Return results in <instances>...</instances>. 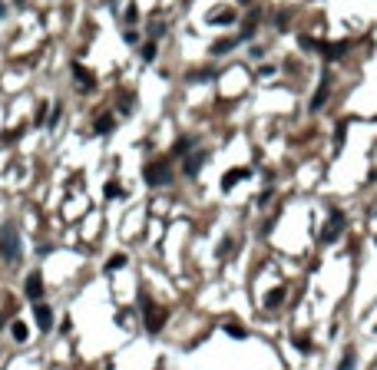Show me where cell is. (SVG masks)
I'll return each mask as SVG.
<instances>
[{"mask_svg": "<svg viewBox=\"0 0 377 370\" xmlns=\"http://www.w3.org/2000/svg\"><path fill=\"white\" fill-rule=\"evenodd\" d=\"M0 255H3V261H20V235L13 231V225L0 231Z\"/></svg>", "mask_w": 377, "mask_h": 370, "instance_id": "6da1fadb", "label": "cell"}, {"mask_svg": "<svg viewBox=\"0 0 377 370\" xmlns=\"http://www.w3.org/2000/svg\"><path fill=\"white\" fill-rule=\"evenodd\" d=\"M143 175H146V182H149V185H166V182H172V172H169V159L149 162V165L143 169Z\"/></svg>", "mask_w": 377, "mask_h": 370, "instance_id": "7a4b0ae2", "label": "cell"}, {"mask_svg": "<svg viewBox=\"0 0 377 370\" xmlns=\"http://www.w3.org/2000/svg\"><path fill=\"white\" fill-rule=\"evenodd\" d=\"M23 291H27V297H30L34 304H40V297H43V278H40V271L27 274V284H23Z\"/></svg>", "mask_w": 377, "mask_h": 370, "instance_id": "3957f363", "label": "cell"}, {"mask_svg": "<svg viewBox=\"0 0 377 370\" xmlns=\"http://www.w3.org/2000/svg\"><path fill=\"white\" fill-rule=\"evenodd\" d=\"M341 228H344V212H338V208H334L331 218H328V225H324V235H321V238L324 241L338 238V235H341Z\"/></svg>", "mask_w": 377, "mask_h": 370, "instance_id": "277c9868", "label": "cell"}, {"mask_svg": "<svg viewBox=\"0 0 377 370\" xmlns=\"http://www.w3.org/2000/svg\"><path fill=\"white\" fill-rule=\"evenodd\" d=\"M162 324H166V311H162V307H155V304H146V327L155 334Z\"/></svg>", "mask_w": 377, "mask_h": 370, "instance_id": "5b68a950", "label": "cell"}, {"mask_svg": "<svg viewBox=\"0 0 377 370\" xmlns=\"http://www.w3.org/2000/svg\"><path fill=\"white\" fill-rule=\"evenodd\" d=\"M73 76H76V86L83 89V93H89V89L96 86V76L89 73L86 66H79V63H73Z\"/></svg>", "mask_w": 377, "mask_h": 370, "instance_id": "8992f818", "label": "cell"}, {"mask_svg": "<svg viewBox=\"0 0 377 370\" xmlns=\"http://www.w3.org/2000/svg\"><path fill=\"white\" fill-rule=\"evenodd\" d=\"M301 46H318L324 56H341L347 50V43H314V40H304V37H301Z\"/></svg>", "mask_w": 377, "mask_h": 370, "instance_id": "52a82bcc", "label": "cell"}, {"mask_svg": "<svg viewBox=\"0 0 377 370\" xmlns=\"http://www.w3.org/2000/svg\"><path fill=\"white\" fill-rule=\"evenodd\" d=\"M34 317H37V324H40V331H50V327H53V311L46 304H34Z\"/></svg>", "mask_w": 377, "mask_h": 370, "instance_id": "ba28073f", "label": "cell"}, {"mask_svg": "<svg viewBox=\"0 0 377 370\" xmlns=\"http://www.w3.org/2000/svg\"><path fill=\"white\" fill-rule=\"evenodd\" d=\"M205 165V152H188L186 155V175H195Z\"/></svg>", "mask_w": 377, "mask_h": 370, "instance_id": "9c48e42d", "label": "cell"}, {"mask_svg": "<svg viewBox=\"0 0 377 370\" xmlns=\"http://www.w3.org/2000/svg\"><path fill=\"white\" fill-rule=\"evenodd\" d=\"M113 122H116V119H113L110 112H106V116H100V119H96L93 132H96V136H110V132H113Z\"/></svg>", "mask_w": 377, "mask_h": 370, "instance_id": "30bf717a", "label": "cell"}, {"mask_svg": "<svg viewBox=\"0 0 377 370\" xmlns=\"http://www.w3.org/2000/svg\"><path fill=\"white\" fill-rule=\"evenodd\" d=\"M324 93H328V76H321V86H318V93H314V99H311V109H314V112L324 106Z\"/></svg>", "mask_w": 377, "mask_h": 370, "instance_id": "8fae6325", "label": "cell"}, {"mask_svg": "<svg viewBox=\"0 0 377 370\" xmlns=\"http://www.w3.org/2000/svg\"><path fill=\"white\" fill-rule=\"evenodd\" d=\"M242 175H248V169H232V172H228V175H225V179H222V188H232V185L238 182Z\"/></svg>", "mask_w": 377, "mask_h": 370, "instance_id": "7c38bea8", "label": "cell"}, {"mask_svg": "<svg viewBox=\"0 0 377 370\" xmlns=\"http://www.w3.org/2000/svg\"><path fill=\"white\" fill-rule=\"evenodd\" d=\"M139 56H143L146 63H152V60H155V43H143V50H139Z\"/></svg>", "mask_w": 377, "mask_h": 370, "instance_id": "4fadbf2b", "label": "cell"}, {"mask_svg": "<svg viewBox=\"0 0 377 370\" xmlns=\"http://www.w3.org/2000/svg\"><path fill=\"white\" fill-rule=\"evenodd\" d=\"M126 264V255H113L110 261H106V271H116V268H122Z\"/></svg>", "mask_w": 377, "mask_h": 370, "instance_id": "5bb4252c", "label": "cell"}, {"mask_svg": "<svg viewBox=\"0 0 377 370\" xmlns=\"http://www.w3.org/2000/svg\"><path fill=\"white\" fill-rule=\"evenodd\" d=\"M209 20L212 23H215V20H225V23H228V20H235V13L232 10H215V13H209Z\"/></svg>", "mask_w": 377, "mask_h": 370, "instance_id": "9a60e30c", "label": "cell"}, {"mask_svg": "<svg viewBox=\"0 0 377 370\" xmlns=\"http://www.w3.org/2000/svg\"><path fill=\"white\" fill-rule=\"evenodd\" d=\"M338 370H354V350H347V354H344V360L338 364Z\"/></svg>", "mask_w": 377, "mask_h": 370, "instance_id": "2e32d148", "label": "cell"}, {"mask_svg": "<svg viewBox=\"0 0 377 370\" xmlns=\"http://www.w3.org/2000/svg\"><path fill=\"white\" fill-rule=\"evenodd\" d=\"M10 331H13V340H27V324H20V321H17Z\"/></svg>", "mask_w": 377, "mask_h": 370, "instance_id": "e0dca14e", "label": "cell"}, {"mask_svg": "<svg viewBox=\"0 0 377 370\" xmlns=\"http://www.w3.org/2000/svg\"><path fill=\"white\" fill-rule=\"evenodd\" d=\"M232 43H238L235 37H232V40H219V43L212 46V53H225V50H228V46H232Z\"/></svg>", "mask_w": 377, "mask_h": 370, "instance_id": "ac0fdd59", "label": "cell"}, {"mask_svg": "<svg viewBox=\"0 0 377 370\" xmlns=\"http://www.w3.org/2000/svg\"><path fill=\"white\" fill-rule=\"evenodd\" d=\"M281 297H285V291H281V288H278V291H271V294H268V307H278V304H281Z\"/></svg>", "mask_w": 377, "mask_h": 370, "instance_id": "d6986e66", "label": "cell"}, {"mask_svg": "<svg viewBox=\"0 0 377 370\" xmlns=\"http://www.w3.org/2000/svg\"><path fill=\"white\" fill-rule=\"evenodd\" d=\"M116 195H122V188L116 182H110V185H106V198H116Z\"/></svg>", "mask_w": 377, "mask_h": 370, "instance_id": "ffe728a7", "label": "cell"}, {"mask_svg": "<svg viewBox=\"0 0 377 370\" xmlns=\"http://www.w3.org/2000/svg\"><path fill=\"white\" fill-rule=\"evenodd\" d=\"M225 331H228V334H232V337H245V331L238 324H225Z\"/></svg>", "mask_w": 377, "mask_h": 370, "instance_id": "44dd1931", "label": "cell"}, {"mask_svg": "<svg viewBox=\"0 0 377 370\" xmlns=\"http://www.w3.org/2000/svg\"><path fill=\"white\" fill-rule=\"evenodd\" d=\"M136 13H139V10H136V3H129V7H126V23H136Z\"/></svg>", "mask_w": 377, "mask_h": 370, "instance_id": "7402d4cb", "label": "cell"}, {"mask_svg": "<svg viewBox=\"0 0 377 370\" xmlns=\"http://www.w3.org/2000/svg\"><path fill=\"white\" fill-rule=\"evenodd\" d=\"M295 344H298V350H308V347H311L308 337H295Z\"/></svg>", "mask_w": 377, "mask_h": 370, "instance_id": "603a6c76", "label": "cell"}, {"mask_svg": "<svg viewBox=\"0 0 377 370\" xmlns=\"http://www.w3.org/2000/svg\"><path fill=\"white\" fill-rule=\"evenodd\" d=\"M238 3H248V0H238Z\"/></svg>", "mask_w": 377, "mask_h": 370, "instance_id": "cb8c5ba5", "label": "cell"}, {"mask_svg": "<svg viewBox=\"0 0 377 370\" xmlns=\"http://www.w3.org/2000/svg\"><path fill=\"white\" fill-rule=\"evenodd\" d=\"M17 3H23V0H17Z\"/></svg>", "mask_w": 377, "mask_h": 370, "instance_id": "d4e9b609", "label": "cell"}]
</instances>
